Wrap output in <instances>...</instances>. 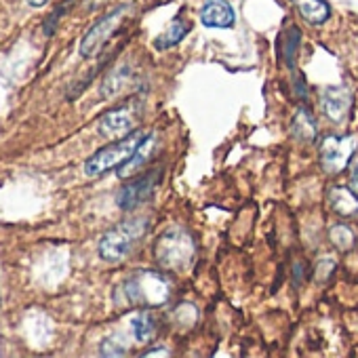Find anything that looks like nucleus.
<instances>
[{"label":"nucleus","instance_id":"obj_1","mask_svg":"<svg viewBox=\"0 0 358 358\" xmlns=\"http://www.w3.org/2000/svg\"><path fill=\"white\" fill-rule=\"evenodd\" d=\"M194 251H196L194 249V241H192V236L186 230H182V228H169L156 241L154 257H156V262L162 268L182 272V270L190 268V264L194 259Z\"/></svg>","mask_w":358,"mask_h":358},{"label":"nucleus","instance_id":"obj_2","mask_svg":"<svg viewBox=\"0 0 358 358\" xmlns=\"http://www.w3.org/2000/svg\"><path fill=\"white\" fill-rule=\"evenodd\" d=\"M145 135H148V133H143V131L137 129V131H133V133L120 137L118 141H114V143L101 148L99 152H95V154L85 162V173H87L89 177H95V175H101V173H106V171H110V169H114V166H122V164L133 156V152L139 148V143L143 141Z\"/></svg>","mask_w":358,"mask_h":358},{"label":"nucleus","instance_id":"obj_3","mask_svg":"<svg viewBox=\"0 0 358 358\" xmlns=\"http://www.w3.org/2000/svg\"><path fill=\"white\" fill-rule=\"evenodd\" d=\"M145 230H148V220H143V217L122 222L120 226H116L114 230L103 234V238L99 241V255L106 262L124 259L129 255V251L133 249V245L145 234Z\"/></svg>","mask_w":358,"mask_h":358},{"label":"nucleus","instance_id":"obj_4","mask_svg":"<svg viewBox=\"0 0 358 358\" xmlns=\"http://www.w3.org/2000/svg\"><path fill=\"white\" fill-rule=\"evenodd\" d=\"M124 293L131 303L137 306H162L169 299L171 282L160 272H139L124 285Z\"/></svg>","mask_w":358,"mask_h":358},{"label":"nucleus","instance_id":"obj_5","mask_svg":"<svg viewBox=\"0 0 358 358\" xmlns=\"http://www.w3.org/2000/svg\"><path fill=\"white\" fill-rule=\"evenodd\" d=\"M127 15V7L114 9L112 13H108L103 20H99L83 38L80 43V55L83 57H95L99 55V51L106 47V43L116 34V30L120 28L122 20Z\"/></svg>","mask_w":358,"mask_h":358},{"label":"nucleus","instance_id":"obj_6","mask_svg":"<svg viewBox=\"0 0 358 358\" xmlns=\"http://www.w3.org/2000/svg\"><path fill=\"white\" fill-rule=\"evenodd\" d=\"M358 148V135H327L320 143V162L327 171L337 173L348 166L350 158Z\"/></svg>","mask_w":358,"mask_h":358},{"label":"nucleus","instance_id":"obj_7","mask_svg":"<svg viewBox=\"0 0 358 358\" xmlns=\"http://www.w3.org/2000/svg\"><path fill=\"white\" fill-rule=\"evenodd\" d=\"M156 177H158V171L156 173L152 171L145 177H139V179H135V182L127 184L118 194V207L124 211H131L137 205H141L145 199H150V194L156 186Z\"/></svg>","mask_w":358,"mask_h":358},{"label":"nucleus","instance_id":"obj_8","mask_svg":"<svg viewBox=\"0 0 358 358\" xmlns=\"http://www.w3.org/2000/svg\"><path fill=\"white\" fill-rule=\"evenodd\" d=\"M133 127H135V110L129 106L110 110L99 120V133L106 137H124L133 133Z\"/></svg>","mask_w":358,"mask_h":358},{"label":"nucleus","instance_id":"obj_9","mask_svg":"<svg viewBox=\"0 0 358 358\" xmlns=\"http://www.w3.org/2000/svg\"><path fill=\"white\" fill-rule=\"evenodd\" d=\"M320 103H322L324 114L331 120H343L348 116L350 108H352V95L343 87H329V89L322 91Z\"/></svg>","mask_w":358,"mask_h":358},{"label":"nucleus","instance_id":"obj_10","mask_svg":"<svg viewBox=\"0 0 358 358\" xmlns=\"http://www.w3.org/2000/svg\"><path fill=\"white\" fill-rule=\"evenodd\" d=\"M201 22L207 28H232L234 11L228 0H207L201 9Z\"/></svg>","mask_w":358,"mask_h":358},{"label":"nucleus","instance_id":"obj_11","mask_svg":"<svg viewBox=\"0 0 358 358\" xmlns=\"http://www.w3.org/2000/svg\"><path fill=\"white\" fill-rule=\"evenodd\" d=\"M329 203H331V209L341 217L358 215V194L352 192L350 188H343V186L331 188L329 190Z\"/></svg>","mask_w":358,"mask_h":358},{"label":"nucleus","instance_id":"obj_12","mask_svg":"<svg viewBox=\"0 0 358 358\" xmlns=\"http://www.w3.org/2000/svg\"><path fill=\"white\" fill-rule=\"evenodd\" d=\"M188 32H190V22L184 20L182 15H177V17L171 22V26L154 41V47H156L158 51L171 49V47H175V45L182 43V41L186 38Z\"/></svg>","mask_w":358,"mask_h":358},{"label":"nucleus","instance_id":"obj_13","mask_svg":"<svg viewBox=\"0 0 358 358\" xmlns=\"http://www.w3.org/2000/svg\"><path fill=\"white\" fill-rule=\"evenodd\" d=\"M293 5L299 11V15L312 26L324 24L331 15V9L324 0H293Z\"/></svg>","mask_w":358,"mask_h":358},{"label":"nucleus","instance_id":"obj_14","mask_svg":"<svg viewBox=\"0 0 358 358\" xmlns=\"http://www.w3.org/2000/svg\"><path fill=\"white\" fill-rule=\"evenodd\" d=\"M154 141H156V139H154V135H152V133H148V135L143 137V141L139 143V148L133 152V156H131V158L120 166V169H118V175H120V177H129L131 173H135V171H137L145 160H148L150 152L154 150Z\"/></svg>","mask_w":358,"mask_h":358},{"label":"nucleus","instance_id":"obj_15","mask_svg":"<svg viewBox=\"0 0 358 358\" xmlns=\"http://www.w3.org/2000/svg\"><path fill=\"white\" fill-rule=\"evenodd\" d=\"M293 135L301 141H312L316 137V124L308 110H297L293 116Z\"/></svg>","mask_w":358,"mask_h":358},{"label":"nucleus","instance_id":"obj_16","mask_svg":"<svg viewBox=\"0 0 358 358\" xmlns=\"http://www.w3.org/2000/svg\"><path fill=\"white\" fill-rule=\"evenodd\" d=\"M131 331H133V337L139 341V343H148L152 337H154V320L148 312H139L131 318Z\"/></svg>","mask_w":358,"mask_h":358},{"label":"nucleus","instance_id":"obj_17","mask_svg":"<svg viewBox=\"0 0 358 358\" xmlns=\"http://www.w3.org/2000/svg\"><path fill=\"white\" fill-rule=\"evenodd\" d=\"M331 241L339 249H350L354 243V232L348 226H333L331 228Z\"/></svg>","mask_w":358,"mask_h":358},{"label":"nucleus","instance_id":"obj_18","mask_svg":"<svg viewBox=\"0 0 358 358\" xmlns=\"http://www.w3.org/2000/svg\"><path fill=\"white\" fill-rule=\"evenodd\" d=\"M350 175H352V184L358 188V158L352 162V169H350Z\"/></svg>","mask_w":358,"mask_h":358},{"label":"nucleus","instance_id":"obj_19","mask_svg":"<svg viewBox=\"0 0 358 358\" xmlns=\"http://www.w3.org/2000/svg\"><path fill=\"white\" fill-rule=\"evenodd\" d=\"M28 5H32V7H45L49 0H26Z\"/></svg>","mask_w":358,"mask_h":358},{"label":"nucleus","instance_id":"obj_20","mask_svg":"<svg viewBox=\"0 0 358 358\" xmlns=\"http://www.w3.org/2000/svg\"><path fill=\"white\" fill-rule=\"evenodd\" d=\"M145 356H169V352H166V350H152V352H148Z\"/></svg>","mask_w":358,"mask_h":358}]
</instances>
